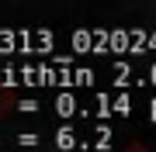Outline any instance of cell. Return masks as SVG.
<instances>
[{"instance_id": "cell-1", "label": "cell", "mask_w": 156, "mask_h": 152, "mask_svg": "<svg viewBox=\"0 0 156 152\" xmlns=\"http://www.w3.org/2000/svg\"><path fill=\"white\" fill-rule=\"evenodd\" d=\"M122 152H149V149H146V145H142V142H128V145H125Z\"/></svg>"}]
</instances>
